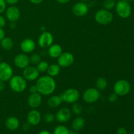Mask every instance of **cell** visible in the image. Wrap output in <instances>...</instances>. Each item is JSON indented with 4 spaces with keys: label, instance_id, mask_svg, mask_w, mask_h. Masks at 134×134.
<instances>
[{
    "label": "cell",
    "instance_id": "obj_8",
    "mask_svg": "<svg viewBox=\"0 0 134 134\" xmlns=\"http://www.w3.org/2000/svg\"><path fill=\"white\" fill-rule=\"evenodd\" d=\"M13 75V70L10 65L5 62H0V81H9Z\"/></svg>",
    "mask_w": 134,
    "mask_h": 134
},
{
    "label": "cell",
    "instance_id": "obj_14",
    "mask_svg": "<svg viewBox=\"0 0 134 134\" xmlns=\"http://www.w3.org/2000/svg\"><path fill=\"white\" fill-rule=\"evenodd\" d=\"M72 12L76 16H85L88 13V7L85 3L80 1L73 5L72 8Z\"/></svg>",
    "mask_w": 134,
    "mask_h": 134
},
{
    "label": "cell",
    "instance_id": "obj_27",
    "mask_svg": "<svg viewBox=\"0 0 134 134\" xmlns=\"http://www.w3.org/2000/svg\"><path fill=\"white\" fill-rule=\"evenodd\" d=\"M69 132L70 131L66 126L64 125H59L54 128L53 134H69Z\"/></svg>",
    "mask_w": 134,
    "mask_h": 134
},
{
    "label": "cell",
    "instance_id": "obj_21",
    "mask_svg": "<svg viewBox=\"0 0 134 134\" xmlns=\"http://www.w3.org/2000/svg\"><path fill=\"white\" fill-rule=\"evenodd\" d=\"M85 126V119L82 116H77L75 119L73 120V122H72L71 127L73 128V130L79 131L81 130L84 128Z\"/></svg>",
    "mask_w": 134,
    "mask_h": 134
},
{
    "label": "cell",
    "instance_id": "obj_43",
    "mask_svg": "<svg viewBox=\"0 0 134 134\" xmlns=\"http://www.w3.org/2000/svg\"><path fill=\"white\" fill-rule=\"evenodd\" d=\"M16 27V22H10V28L11 30H14Z\"/></svg>",
    "mask_w": 134,
    "mask_h": 134
},
{
    "label": "cell",
    "instance_id": "obj_16",
    "mask_svg": "<svg viewBox=\"0 0 134 134\" xmlns=\"http://www.w3.org/2000/svg\"><path fill=\"white\" fill-rule=\"evenodd\" d=\"M55 116L58 122L60 123H65L71 118V111L68 108L63 107L58 111Z\"/></svg>",
    "mask_w": 134,
    "mask_h": 134
},
{
    "label": "cell",
    "instance_id": "obj_19",
    "mask_svg": "<svg viewBox=\"0 0 134 134\" xmlns=\"http://www.w3.org/2000/svg\"><path fill=\"white\" fill-rule=\"evenodd\" d=\"M48 48V54L52 58H58L63 52L62 48L59 44H51Z\"/></svg>",
    "mask_w": 134,
    "mask_h": 134
},
{
    "label": "cell",
    "instance_id": "obj_35",
    "mask_svg": "<svg viewBox=\"0 0 134 134\" xmlns=\"http://www.w3.org/2000/svg\"><path fill=\"white\" fill-rule=\"evenodd\" d=\"M116 134H128V132L125 128L120 127L116 131Z\"/></svg>",
    "mask_w": 134,
    "mask_h": 134
},
{
    "label": "cell",
    "instance_id": "obj_28",
    "mask_svg": "<svg viewBox=\"0 0 134 134\" xmlns=\"http://www.w3.org/2000/svg\"><path fill=\"white\" fill-rule=\"evenodd\" d=\"M48 66H49V64H48L47 62L41 61L37 65L36 68L39 71V73H44V72H47Z\"/></svg>",
    "mask_w": 134,
    "mask_h": 134
},
{
    "label": "cell",
    "instance_id": "obj_49",
    "mask_svg": "<svg viewBox=\"0 0 134 134\" xmlns=\"http://www.w3.org/2000/svg\"><path fill=\"white\" fill-rule=\"evenodd\" d=\"M130 134H134V132H131V133H130Z\"/></svg>",
    "mask_w": 134,
    "mask_h": 134
},
{
    "label": "cell",
    "instance_id": "obj_17",
    "mask_svg": "<svg viewBox=\"0 0 134 134\" xmlns=\"http://www.w3.org/2000/svg\"><path fill=\"white\" fill-rule=\"evenodd\" d=\"M41 120V113L35 109H33L27 114V121L31 126L38 125L40 123Z\"/></svg>",
    "mask_w": 134,
    "mask_h": 134
},
{
    "label": "cell",
    "instance_id": "obj_38",
    "mask_svg": "<svg viewBox=\"0 0 134 134\" xmlns=\"http://www.w3.org/2000/svg\"><path fill=\"white\" fill-rule=\"evenodd\" d=\"M30 126H31V125L28 122L24 123L23 124V126H22V130L24 131H25V132H27V131H28L30 130Z\"/></svg>",
    "mask_w": 134,
    "mask_h": 134
},
{
    "label": "cell",
    "instance_id": "obj_3",
    "mask_svg": "<svg viewBox=\"0 0 134 134\" xmlns=\"http://www.w3.org/2000/svg\"><path fill=\"white\" fill-rule=\"evenodd\" d=\"M113 14L110 10L102 9L96 13L94 18L97 23L100 25H108L113 20Z\"/></svg>",
    "mask_w": 134,
    "mask_h": 134
},
{
    "label": "cell",
    "instance_id": "obj_4",
    "mask_svg": "<svg viewBox=\"0 0 134 134\" xmlns=\"http://www.w3.org/2000/svg\"><path fill=\"white\" fill-rule=\"evenodd\" d=\"M116 12L119 16L122 18H128L132 14V7L128 1L126 0L118 1L115 5Z\"/></svg>",
    "mask_w": 134,
    "mask_h": 134
},
{
    "label": "cell",
    "instance_id": "obj_40",
    "mask_svg": "<svg viewBox=\"0 0 134 134\" xmlns=\"http://www.w3.org/2000/svg\"><path fill=\"white\" fill-rule=\"evenodd\" d=\"M31 3L33 4H35V5H38V4H40L43 2V0H28Z\"/></svg>",
    "mask_w": 134,
    "mask_h": 134
},
{
    "label": "cell",
    "instance_id": "obj_46",
    "mask_svg": "<svg viewBox=\"0 0 134 134\" xmlns=\"http://www.w3.org/2000/svg\"><path fill=\"white\" fill-rule=\"evenodd\" d=\"M80 1H81V2H84V3H86V1H88V0H80Z\"/></svg>",
    "mask_w": 134,
    "mask_h": 134
},
{
    "label": "cell",
    "instance_id": "obj_31",
    "mask_svg": "<svg viewBox=\"0 0 134 134\" xmlns=\"http://www.w3.org/2000/svg\"><path fill=\"white\" fill-rule=\"evenodd\" d=\"M55 119H56V116L52 113H47L43 116V120L48 124L52 123V122L54 121Z\"/></svg>",
    "mask_w": 134,
    "mask_h": 134
},
{
    "label": "cell",
    "instance_id": "obj_11",
    "mask_svg": "<svg viewBox=\"0 0 134 134\" xmlns=\"http://www.w3.org/2000/svg\"><path fill=\"white\" fill-rule=\"evenodd\" d=\"M39 71L36 67L29 65L23 69L22 76L26 81H34L39 77Z\"/></svg>",
    "mask_w": 134,
    "mask_h": 134
},
{
    "label": "cell",
    "instance_id": "obj_36",
    "mask_svg": "<svg viewBox=\"0 0 134 134\" xmlns=\"http://www.w3.org/2000/svg\"><path fill=\"white\" fill-rule=\"evenodd\" d=\"M29 90H30V93H31V94H34V93L38 92L37 88L36 85H31V86L30 87V89H29Z\"/></svg>",
    "mask_w": 134,
    "mask_h": 134
},
{
    "label": "cell",
    "instance_id": "obj_13",
    "mask_svg": "<svg viewBox=\"0 0 134 134\" xmlns=\"http://www.w3.org/2000/svg\"><path fill=\"white\" fill-rule=\"evenodd\" d=\"M14 63L17 68L24 69L30 65V57L25 53L18 54L14 57Z\"/></svg>",
    "mask_w": 134,
    "mask_h": 134
},
{
    "label": "cell",
    "instance_id": "obj_25",
    "mask_svg": "<svg viewBox=\"0 0 134 134\" xmlns=\"http://www.w3.org/2000/svg\"><path fill=\"white\" fill-rule=\"evenodd\" d=\"M107 85H108V82L104 77H99L96 81V88L99 91L105 90L107 87Z\"/></svg>",
    "mask_w": 134,
    "mask_h": 134
},
{
    "label": "cell",
    "instance_id": "obj_20",
    "mask_svg": "<svg viewBox=\"0 0 134 134\" xmlns=\"http://www.w3.org/2000/svg\"><path fill=\"white\" fill-rule=\"evenodd\" d=\"M20 121L15 116H9L5 121V126L10 131H14L19 128Z\"/></svg>",
    "mask_w": 134,
    "mask_h": 134
},
{
    "label": "cell",
    "instance_id": "obj_6",
    "mask_svg": "<svg viewBox=\"0 0 134 134\" xmlns=\"http://www.w3.org/2000/svg\"><path fill=\"white\" fill-rule=\"evenodd\" d=\"M63 102H66L67 103H74L79 99L80 93L77 89L74 88H69L66 89L60 94Z\"/></svg>",
    "mask_w": 134,
    "mask_h": 134
},
{
    "label": "cell",
    "instance_id": "obj_2",
    "mask_svg": "<svg viewBox=\"0 0 134 134\" xmlns=\"http://www.w3.org/2000/svg\"><path fill=\"white\" fill-rule=\"evenodd\" d=\"M9 86L14 92L20 93L26 90L27 87V82L23 76L18 75H13L9 80Z\"/></svg>",
    "mask_w": 134,
    "mask_h": 134
},
{
    "label": "cell",
    "instance_id": "obj_30",
    "mask_svg": "<svg viewBox=\"0 0 134 134\" xmlns=\"http://www.w3.org/2000/svg\"><path fill=\"white\" fill-rule=\"evenodd\" d=\"M30 63L34 65H37L41 61V55L37 53H33L30 57Z\"/></svg>",
    "mask_w": 134,
    "mask_h": 134
},
{
    "label": "cell",
    "instance_id": "obj_44",
    "mask_svg": "<svg viewBox=\"0 0 134 134\" xmlns=\"http://www.w3.org/2000/svg\"><path fill=\"white\" fill-rule=\"evenodd\" d=\"M38 134H52L48 130H43L41 131Z\"/></svg>",
    "mask_w": 134,
    "mask_h": 134
},
{
    "label": "cell",
    "instance_id": "obj_24",
    "mask_svg": "<svg viewBox=\"0 0 134 134\" xmlns=\"http://www.w3.org/2000/svg\"><path fill=\"white\" fill-rule=\"evenodd\" d=\"M14 42L10 37H5L0 41V47L5 51H10L13 48Z\"/></svg>",
    "mask_w": 134,
    "mask_h": 134
},
{
    "label": "cell",
    "instance_id": "obj_48",
    "mask_svg": "<svg viewBox=\"0 0 134 134\" xmlns=\"http://www.w3.org/2000/svg\"><path fill=\"white\" fill-rule=\"evenodd\" d=\"M2 62V58H1V56L0 55V62Z\"/></svg>",
    "mask_w": 134,
    "mask_h": 134
},
{
    "label": "cell",
    "instance_id": "obj_9",
    "mask_svg": "<svg viewBox=\"0 0 134 134\" xmlns=\"http://www.w3.org/2000/svg\"><path fill=\"white\" fill-rule=\"evenodd\" d=\"M58 64L61 68H68L73 65L75 62V57L72 53L69 52H62L58 58Z\"/></svg>",
    "mask_w": 134,
    "mask_h": 134
},
{
    "label": "cell",
    "instance_id": "obj_39",
    "mask_svg": "<svg viewBox=\"0 0 134 134\" xmlns=\"http://www.w3.org/2000/svg\"><path fill=\"white\" fill-rule=\"evenodd\" d=\"M5 37V32L3 28H0V41Z\"/></svg>",
    "mask_w": 134,
    "mask_h": 134
},
{
    "label": "cell",
    "instance_id": "obj_42",
    "mask_svg": "<svg viewBox=\"0 0 134 134\" xmlns=\"http://www.w3.org/2000/svg\"><path fill=\"white\" fill-rule=\"evenodd\" d=\"M56 1H57L58 3H60V4H65V3H67L69 2L70 0H56Z\"/></svg>",
    "mask_w": 134,
    "mask_h": 134
},
{
    "label": "cell",
    "instance_id": "obj_32",
    "mask_svg": "<svg viewBox=\"0 0 134 134\" xmlns=\"http://www.w3.org/2000/svg\"><path fill=\"white\" fill-rule=\"evenodd\" d=\"M118 97H119V96H118L116 94H115V92H113L112 93V94H110L108 98V99L110 102L113 103V102H115L116 101H117Z\"/></svg>",
    "mask_w": 134,
    "mask_h": 134
},
{
    "label": "cell",
    "instance_id": "obj_23",
    "mask_svg": "<svg viewBox=\"0 0 134 134\" xmlns=\"http://www.w3.org/2000/svg\"><path fill=\"white\" fill-rule=\"evenodd\" d=\"M60 71H61V67L58 64H53L49 65L47 72L48 73V75L52 77H54L60 74Z\"/></svg>",
    "mask_w": 134,
    "mask_h": 134
},
{
    "label": "cell",
    "instance_id": "obj_47",
    "mask_svg": "<svg viewBox=\"0 0 134 134\" xmlns=\"http://www.w3.org/2000/svg\"><path fill=\"white\" fill-rule=\"evenodd\" d=\"M126 1H128V2H130V1H134V0H126Z\"/></svg>",
    "mask_w": 134,
    "mask_h": 134
},
{
    "label": "cell",
    "instance_id": "obj_34",
    "mask_svg": "<svg viewBox=\"0 0 134 134\" xmlns=\"http://www.w3.org/2000/svg\"><path fill=\"white\" fill-rule=\"evenodd\" d=\"M5 25H6V20L2 15L0 14V28L4 27Z\"/></svg>",
    "mask_w": 134,
    "mask_h": 134
},
{
    "label": "cell",
    "instance_id": "obj_33",
    "mask_svg": "<svg viewBox=\"0 0 134 134\" xmlns=\"http://www.w3.org/2000/svg\"><path fill=\"white\" fill-rule=\"evenodd\" d=\"M7 3L5 0H0V14L3 13L6 10Z\"/></svg>",
    "mask_w": 134,
    "mask_h": 134
},
{
    "label": "cell",
    "instance_id": "obj_26",
    "mask_svg": "<svg viewBox=\"0 0 134 134\" xmlns=\"http://www.w3.org/2000/svg\"><path fill=\"white\" fill-rule=\"evenodd\" d=\"M71 111L75 115L79 116L82 114V111H83V107L80 103L75 102V103H73V105H72Z\"/></svg>",
    "mask_w": 134,
    "mask_h": 134
},
{
    "label": "cell",
    "instance_id": "obj_29",
    "mask_svg": "<svg viewBox=\"0 0 134 134\" xmlns=\"http://www.w3.org/2000/svg\"><path fill=\"white\" fill-rule=\"evenodd\" d=\"M115 1L114 0H105L103 3V9L108 10H111L113 9L116 5Z\"/></svg>",
    "mask_w": 134,
    "mask_h": 134
},
{
    "label": "cell",
    "instance_id": "obj_50",
    "mask_svg": "<svg viewBox=\"0 0 134 134\" xmlns=\"http://www.w3.org/2000/svg\"><path fill=\"white\" fill-rule=\"evenodd\" d=\"M114 1H120V0H114Z\"/></svg>",
    "mask_w": 134,
    "mask_h": 134
},
{
    "label": "cell",
    "instance_id": "obj_22",
    "mask_svg": "<svg viewBox=\"0 0 134 134\" xmlns=\"http://www.w3.org/2000/svg\"><path fill=\"white\" fill-rule=\"evenodd\" d=\"M62 102V99L60 95L52 96L47 100V105L51 108H56L61 105Z\"/></svg>",
    "mask_w": 134,
    "mask_h": 134
},
{
    "label": "cell",
    "instance_id": "obj_15",
    "mask_svg": "<svg viewBox=\"0 0 134 134\" xmlns=\"http://www.w3.org/2000/svg\"><path fill=\"white\" fill-rule=\"evenodd\" d=\"M20 49L24 53L30 54L34 52L36 48V44L32 39L26 38L23 39L20 43Z\"/></svg>",
    "mask_w": 134,
    "mask_h": 134
},
{
    "label": "cell",
    "instance_id": "obj_18",
    "mask_svg": "<svg viewBox=\"0 0 134 134\" xmlns=\"http://www.w3.org/2000/svg\"><path fill=\"white\" fill-rule=\"evenodd\" d=\"M42 103V95L39 92L31 94L27 98V104L32 109L38 108Z\"/></svg>",
    "mask_w": 134,
    "mask_h": 134
},
{
    "label": "cell",
    "instance_id": "obj_12",
    "mask_svg": "<svg viewBox=\"0 0 134 134\" xmlns=\"http://www.w3.org/2000/svg\"><path fill=\"white\" fill-rule=\"evenodd\" d=\"M5 10L7 19L10 22H16L20 18V10L15 5H11Z\"/></svg>",
    "mask_w": 134,
    "mask_h": 134
},
{
    "label": "cell",
    "instance_id": "obj_5",
    "mask_svg": "<svg viewBox=\"0 0 134 134\" xmlns=\"http://www.w3.org/2000/svg\"><path fill=\"white\" fill-rule=\"evenodd\" d=\"M131 90V85L127 80L120 79L113 86V91L119 96L128 95Z\"/></svg>",
    "mask_w": 134,
    "mask_h": 134
},
{
    "label": "cell",
    "instance_id": "obj_1",
    "mask_svg": "<svg viewBox=\"0 0 134 134\" xmlns=\"http://www.w3.org/2000/svg\"><path fill=\"white\" fill-rule=\"evenodd\" d=\"M38 92L42 96H50L56 88V82L54 77L49 75L39 77L35 83Z\"/></svg>",
    "mask_w": 134,
    "mask_h": 134
},
{
    "label": "cell",
    "instance_id": "obj_41",
    "mask_svg": "<svg viewBox=\"0 0 134 134\" xmlns=\"http://www.w3.org/2000/svg\"><path fill=\"white\" fill-rule=\"evenodd\" d=\"M5 88V82H3V81H0V92L3 91Z\"/></svg>",
    "mask_w": 134,
    "mask_h": 134
},
{
    "label": "cell",
    "instance_id": "obj_10",
    "mask_svg": "<svg viewBox=\"0 0 134 134\" xmlns=\"http://www.w3.org/2000/svg\"><path fill=\"white\" fill-rule=\"evenodd\" d=\"M54 37L49 31H44L42 33L38 39V44L42 48H48L53 44Z\"/></svg>",
    "mask_w": 134,
    "mask_h": 134
},
{
    "label": "cell",
    "instance_id": "obj_7",
    "mask_svg": "<svg viewBox=\"0 0 134 134\" xmlns=\"http://www.w3.org/2000/svg\"><path fill=\"white\" fill-rule=\"evenodd\" d=\"M100 96L99 90L96 88H89L83 92L82 99L86 103H93L99 100Z\"/></svg>",
    "mask_w": 134,
    "mask_h": 134
},
{
    "label": "cell",
    "instance_id": "obj_37",
    "mask_svg": "<svg viewBox=\"0 0 134 134\" xmlns=\"http://www.w3.org/2000/svg\"><path fill=\"white\" fill-rule=\"evenodd\" d=\"M5 1L7 4L11 6V5H15L19 0H5Z\"/></svg>",
    "mask_w": 134,
    "mask_h": 134
},
{
    "label": "cell",
    "instance_id": "obj_45",
    "mask_svg": "<svg viewBox=\"0 0 134 134\" xmlns=\"http://www.w3.org/2000/svg\"><path fill=\"white\" fill-rule=\"evenodd\" d=\"M69 134H80L78 132H77V131H70L69 132Z\"/></svg>",
    "mask_w": 134,
    "mask_h": 134
}]
</instances>
